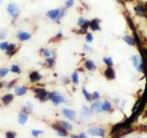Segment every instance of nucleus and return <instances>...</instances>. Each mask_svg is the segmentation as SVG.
Instances as JSON below:
<instances>
[{
    "mask_svg": "<svg viewBox=\"0 0 147 138\" xmlns=\"http://www.w3.org/2000/svg\"><path fill=\"white\" fill-rule=\"evenodd\" d=\"M49 99L52 100L54 104H59L61 102H63V101H65V99H64L63 96H61L58 93H55V92L49 94Z\"/></svg>",
    "mask_w": 147,
    "mask_h": 138,
    "instance_id": "nucleus-1",
    "label": "nucleus"
},
{
    "mask_svg": "<svg viewBox=\"0 0 147 138\" xmlns=\"http://www.w3.org/2000/svg\"><path fill=\"white\" fill-rule=\"evenodd\" d=\"M7 11L8 13L10 14V15L13 17V18H17L18 15L20 14V8H18V5L15 4V3H12V4H9L8 7H7Z\"/></svg>",
    "mask_w": 147,
    "mask_h": 138,
    "instance_id": "nucleus-2",
    "label": "nucleus"
},
{
    "mask_svg": "<svg viewBox=\"0 0 147 138\" xmlns=\"http://www.w3.org/2000/svg\"><path fill=\"white\" fill-rule=\"evenodd\" d=\"M88 133H90L91 135L104 137V135H105V131L103 130V129H101V128L93 127V128L88 129Z\"/></svg>",
    "mask_w": 147,
    "mask_h": 138,
    "instance_id": "nucleus-3",
    "label": "nucleus"
},
{
    "mask_svg": "<svg viewBox=\"0 0 147 138\" xmlns=\"http://www.w3.org/2000/svg\"><path fill=\"white\" fill-rule=\"evenodd\" d=\"M47 16L52 20H58L60 17V9H53L47 12Z\"/></svg>",
    "mask_w": 147,
    "mask_h": 138,
    "instance_id": "nucleus-4",
    "label": "nucleus"
},
{
    "mask_svg": "<svg viewBox=\"0 0 147 138\" xmlns=\"http://www.w3.org/2000/svg\"><path fill=\"white\" fill-rule=\"evenodd\" d=\"M53 127L58 132V135H59L60 136H66V135H67V131H66L63 127L59 126V125H56V124H53Z\"/></svg>",
    "mask_w": 147,
    "mask_h": 138,
    "instance_id": "nucleus-5",
    "label": "nucleus"
},
{
    "mask_svg": "<svg viewBox=\"0 0 147 138\" xmlns=\"http://www.w3.org/2000/svg\"><path fill=\"white\" fill-rule=\"evenodd\" d=\"M63 113L64 116H65L66 118H68V119H70V120L75 119L76 112H74V110H68V109H64V110H63Z\"/></svg>",
    "mask_w": 147,
    "mask_h": 138,
    "instance_id": "nucleus-6",
    "label": "nucleus"
},
{
    "mask_svg": "<svg viewBox=\"0 0 147 138\" xmlns=\"http://www.w3.org/2000/svg\"><path fill=\"white\" fill-rule=\"evenodd\" d=\"M41 78V76L40 75V74L38 72H32L30 75V79L31 82H37L39 81L40 79Z\"/></svg>",
    "mask_w": 147,
    "mask_h": 138,
    "instance_id": "nucleus-7",
    "label": "nucleus"
},
{
    "mask_svg": "<svg viewBox=\"0 0 147 138\" xmlns=\"http://www.w3.org/2000/svg\"><path fill=\"white\" fill-rule=\"evenodd\" d=\"M18 39L21 41H27L30 38V34L27 33V32H18Z\"/></svg>",
    "mask_w": 147,
    "mask_h": 138,
    "instance_id": "nucleus-8",
    "label": "nucleus"
},
{
    "mask_svg": "<svg viewBox=\"0 0 147 138\" xmlns=\"http://www.w3.org/2000/svg\"><path fill=\"white\" fill-rule=\"evenodd\" d=\"M91 109H92V110H94V112H102V104L100 102H96L92 105Z\"/></svg>",
    "mask_w": 147,
    "mask_h": 138,
    "instance_id": "nucleus-9",
    "label": "nucleus"
},
{
    "mask_svg": "<svg viewBox=\"0 0 147 138\" xmlns=\"http://www.w3.org/2000/svg\"><path fill=\"white\" fill-rule=\"evenodd\" d=\"M132 61H133V63H134V66L137 68V70L142 71V64H140V60L138 59V56H134V57H133Z\"/></svg>",
    "mask_w": 147,
    "mask_h": 138,
    "instance_id": "nucleus-10",
    "label": "nucleus"
},
{
    "mask_svg": "<svg viewBox=\"0 0 147 138\" xmlns=\"http://www.w3.org/2000/svg\"><path fill=\"white\" fill-rule=\"evenodd\" d=\"M16 94L18 96H21V95H24L26 92H27V89L25 87H17L15 89Z\"/></svg>",
    "mask_w": 147,
    "mask_h": 138,
    "instance_id": "nucleus-11",
    "label": "nucleus"
},
{
    "mask_svg": "<svg viewBox=\"0 0 147 138\" xmlns=\"http://www.w3.org/2000/svg\"><path fill=\"white\" fill-rule=\"evenodd\" d=\"M2 100L5 104H9L13 100V96L11 94H8V95H6L4 96L2 98Z\"/></svg>",
    "mask_w": 147,
    "mask_h": 138,
    "instance_id": "nucleus-12",
    "label": "nucleus"
},
{
    "mask_svg": "<svg viewBox=\"0 0 147 138\" xmlns=\"http://www.w3.org/2000/svg\"><path fill=\"white\" fill-rule=\"evenodd\" d=\"M27 120H28L27 114H25V113H20V115H18V122H20V123L25 124L26 122H27Z\"/></svg>",
    "mask_w": 147,
    "mask_h": 138,
    "instance_id": "nucleus-13",
    "label": "nucleus"
},
{
    "mask_svg": "<svg viewBox=\"0 0 147 138\" xmlns=\"http://www.w3.org/2000/svg\"><path fill=\"white\" fill-rule=\"evenodd\" d=\"M15 47H16V45L15 44H8V46H7V48L6 49L7 50V53L8 54V55H11L12 53H15Z\"/></svg>",
    "mask_w": 147,
    "mask_h": 138,
    "instance_id": "nucleus-14",
    "label": "nucleus"
},
{
    "mask_svg": "<svg viewBox=\"0 0 147 138\" xmlns=\"http://www.w3.org/2000/svg\"><path fill=\"white\" fill-rule=\"evenodd\" d=\"M60 124H61V126L63 127L64 129H65V130H72V129H73V126L69 122H67L61 121V122H60Z\"/></svg>",
    "mask_w": 147,
    "mask_h": 138,
    "instance_id": "nucleus-15",
    "label": "nucleus"
},
{
    "mask_svg": "<svg viewBox=\"0 0 147 138\" xmlns=\"http://www.w3.org/2000/svg\"><path fill=\"white\" fill-rule=\"evenodd\" d=\"M86 67L87 69H89V70H95L96 69V66H95V64L92 62V61H86Z\"/></svg>",
    "mask_w": 147,
    "mask_h": 138,
    "instance_id": "nucleus-16",
    "label": "nucleus"
},
{
    "mask_svg": "<svg viewBox=\"0 0 147 138\" xmlns=\"http://www.w3.org/2000/svg\"><path fill=\"white\" fill-rule=\"evenodd\" d=\"M106 76H107L108 78H109V79H112V78H114V73L112 71V69L109 68L107 71H106Z\"/></svg>",
    "mask_w": 147,
    "mask_h": 138,
    "instance_id": "nucleus-17",
    "label": "nucleus"
},
{
    "mask_svg": "<svg viewBox=\"0 0 147 138\" xmlns=\"http://www.w3.org/2000/svg\"><path fill=\"white\" fill-rule=\"evenodd\" d=\"M110 109H111V104L109 101H106L102 104V110H109Z\"/></svg>",
    "mask_w": 147,
    "mask_h": 138,
    "instance_id": "nucleus-18",
    "label": "nucleus"
},
{
    "mask_svg": "<svg viewBox=\"0 0 147 138\" xmlns=\"http://www.w3.org/2000/svg\"><path fill=\"white\" fill-rule=\"evenodd\" d=\"M123 39H124V41H126L130 45H134V41H133L132 37H131V36H125Z\"/></svg>",
    "mask_w": 147,
    "mask_h": 138,
    "instance_id": "nucleus-19",
    "label": "nucleus"
},
{
    "mask_svg": "<svg viewBox=\"0 0 147 138\" xmlns=\"http://www.w3.org/2000/svg\"><path fill=\"white\" fill-rule=\"evenodd\" d=\"M83 94H84L85 95V98L87 99V100H91L92 99V96L88 93V92H87L85 89H83Z\"/></svg>",
    "mask_w": 147,
    "mask_h": 138,
    "instance_id": "nucleus-20",
    "label": "nucleus"
},
{
    "mask_svg": "<svg viewBox=\"0 0 147 138\" xmlns=\"http://www.w3.org/2000/svg\"><path fill=\"white\" fill-rule=\"evenodd\" d=\"M7 73H8V69H7V68H2V69H0V77L5 76Z\"/></svg>",
    "mask_w": 147,
    "mask_h": 138,
    "instance_id": "nucleus-21",
    "label": "nucleus"
},
{
    "mask_svg": "<svg viewBox=\"0 0 147 138\" xmlns=\"http://www.w3.org/2000/svg\"><path fill=\"white\" fill-rule=\"evenodd\" d=\"M11 71L12 72H14V73H18V74H20L21 71H20V67H18V66H12V67H11Z\"/></svg>",
    "mask_w": 147,
    "mask_h": 138,
    "instance_id": "nucleus-22",
    "label": "nucleus"
},
{
    "mask_svg": "<svg viewBox=\"0 0 147 138\" xmlns=\"http://www.w3.org/2000/svg\"><path fill=\"white\" fill-rule=\"evenodd\" d=\"M72 78H73L74 83H75V84H77V83H78V75H77V73H76V72L73 74Z\"/></svg>",
    "mask_w": 147,
    "mask_h": 138,
    "instance_id": "nucleus-23",
    "label": "nucleus"
},
{
    "mask_svg": "<svg viewBox=\"0 0 147 138\" xmlns=\"http://www.w3.org/2000/svg\"><path fill=\"white\" fill-rule=\"evenodd\" d=\"M16 135H15V133H13V132H7L6 133V137L7 138H15Z\"/></svg>",
    "mask_w": 147,
    "mask_h": 138,
    "instance_id": "nucleus-24",
    "label": "nucleus"
},
{
    "mask_svg": "<svg viewBox=\"0 0 147 138\" xmlns=\"http://www.w3.org/2000/svg\"><path fill=\"white\" fill-rule=\"evenodd\" d=\"M34 91L37 93V95L42 94V93H44V92H45V90L43 89H34Z\"/></svg>",
    "mask_w": 147,
    "mask_h": 138,
    "instance_id": "nucleus-25",
    "label": "nucleus"
},
{
    "mask_svg": "<svg viewBox=\"0 0 147 138\" xmlns=\"http://www.w3.org/2000/svg\"><path fill=\"white\" fill-rule=\"evenodd\" d=\"M7 46H8V43H0V49L6 50L7 48Z\"/></svg>",
    "mask_w": 147,
    "mask_h": 138,
    "instance_id": "nucleus-26",
    "label": "nucleus"
},
{
    "mask_svg": "<svg viewBox=\"0 0 147 138\" xmlns=\"http://www.w3.org/2000/svg\"><path fill=\"white\" fill-rule=\"evenodd\" d=\"M104 62L107 64L108 66H112V61H111V59H110V58H105L104 59Z\"/></svg>",
    "mask_w": 147,
    "mask_h": 138,
    "instance_id": "nucleus-27",
    "label": "nucleus"
},
{
    "mask_svg": "<svg viewBox=\"0 0 147 138\" xmlns=\"http://www.w3.org/2000/svg\"><path fill=\"white\" fill-rule=\"evenodd\" d=\"M47 63H48V64H49V66H53V64H54V60H53V58H49V57H48V59H47Z\"/></svg>",
    "mask_w": 147,
    "mask_h": 138,
    "instance_id": "nucleus-28",
    "label": "nucleus"
},
{
    "mask_svg": "<svg viewBox=\"0 0 147 138\" xmlns=\"http://www.w3.org/2000/svg\"><path fill=\"white\" fill-rule=\"evenodd\" d=\"M40 133H42V131H38V130H33L32 131V135L34 136H38Z\"/></svg>",
    "mask_w": 147,
    "mask_h": 138,
    "instance_id": "nucleus-29",
    "label": "nucleus"
},
{
    "mask_svg": "<svg viewBox=\"0 0 147 138\" xmlns=\"http://www.w3.org/2000/svg\"><path fill=\"white\" fill-rule=\"evenodd\" d=\"M43 54L45 55L46 57H50V56H51V54H52V53H51L49 50H44V51H43Z\"/></svg>",
    "mask_w": 147,
    "mask_h": 138,
    "instance_id": "nucleus-30",
    "label": "nucleus"
},
{
    "mask_svg": "<svg viewBox=\"0 0 147 138\" xmlns=\"http://www.w3.org/2000/svg\"><path fill=\"white\" fill-rule=\"evenodd\" d=\"M6 34H7V31L0 30V39H4L5 37H6Z\"/></svg>",
    "mask_w": 147,
    "mask_h": 138,
    "instance_id": "nucleus-31",
    "label": "nucleus"
},
{
    "mask_svg": "<svg viewBox=\"0 0 147 138\" xmlns=\"http://www.w3.org/2000/svg\"><path fill=\"white\" fill-rule=\"evenodd\" d=\"M74 5V0H67V2H66V7H72Z\"/></svg>",
    "mask_w": 147,
    "mask_h": 138,
    "instance_id": "nucleus-32",
    "label": "nucleus"
},
{
    "mask_svg": "<svg viewBox=\"0 0 147 138\" xmlns=\"http://www.w3.org/2000/svg\"><path fill=\"white\" fill-rule=\"evenodd\" d=\"M91 28H92L93 30H98V29H99L98 26V24H96V23H93V22L91 23Z\"/></svg>",
    "mask_w": 147,
    "mask_h": 138,
    "instance_id": "nucleus-33",
    "label": "nucleus"
},
{
    "mask_svg": "<svg viewBox=\"0 0 147 138\" xmlns=\"http://www.w3.org/2000/svg\"><path fill=\"white\" fill-rule=\"evenodd\" d=\"M92 98L98 99H99V94L98 93V92H95V93L93 94V97H92Z\"/></svg>",
    "mask_w": 147,
    "mask_h": 138,
    "instance_id": "nucleus-34",
    "label": "nucleus"
},
{
    "mask_svg": "<svg viewBox=\"0 0 147 138\" xmlns=\"http://www.w3.org/2000/svg\"><path fill=\"white\" fill-rule=\"evenodd\" d=\"M86 40L87 41H92V40H93V38H92L91 34H87V37H86Z\"/></svg>",
    "mask_w": 147,
    "mask_h": 138,
    "instance_id": "nucleus-35",
    "label": "nucleus"
},
{
    "mask_svg": "<svg viewBox=\"0 0 147 138\" xmlns=\"http://www.w3.org/2000/svg\"><path fill=\"white\" fill-rule=\"evenodd\" d=\"M79 138H86V135H85V133H81L80 135V137Z\"/></svg>",
    "mask_w": 147,
    "mask_h": 138,
    "instance_id": "nucleus-36",
    "label": "nucleus"
},
{
    "mask_svg": "<svg viewBox=\"0 0 147 138\" xmlns=\"http://www.w3.org/2000/svg\"><path fill=\"white\" fill-rule=\"evenodd\" d=\"M72 138H79L77 135H72Z\"/></svg>",
    "mask_w": 147,
    "mask_h": 138,
    "instance_id": "nucleus-37",
    "label": "nucleus"
},
{
    "mask_svg": "<svg viewBox=\"0 0 147 138\" xmlns=\"http://www.w3.org/2000/svg\"><path fill=\"white\" fill-rule=\"evenodd\" d=\"M2 87H3V84L1 82H0V89H2Z\"/></svg>",
    "mask_w": 147,
    "mask_h": 138,
    "instance_id": "nucleus-38",
    "label": "nucleus"
},
{
    "mask_svg": "<svg viewBox=\"0 0 147 138\" xmlns=\"http://www.w3.org/2000/svg\"><path fill=\"white\" fill-rule=\"evenodd\" d=\"M136 138H141V137H136Z\"/></svg>",
    "mask_w": 147,
    "mask_h": 138,
    "instance_id": "nucleus-39",
    "label": "nucleus"
}]
</instances>
